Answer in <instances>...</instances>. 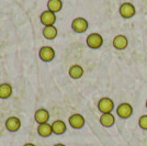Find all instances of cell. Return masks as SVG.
Returning a JSON list of instances; mask_svg holds the SVG:
<instances>
[{"label":"cell","mask_w":147,"mask_h":146,"mask_svg":"<svg viewBox=\"0 0 147 146\" xmlns=\"http://www.w3.org/2000/svg\"><path fill=\"white\" fill-rule=\"evenodd\" d=\"M87 46L92 49H98L103 45V37L99 33H91L86 39Z\"/></svg>","instance_id":"6da1fadb"},{"label":"cell","mask_w":147,"mask_h":146,"mask_svg":"<svg viewBox=\"0 0 147 146\" xmlns=\"http://www.w3.org/2000/svg\"><path fill=\"white\" fill-rule=\"evenodd\" d=\"M88 28H89V22L85 18L78 17V18L74 19L71 22V29L76 33H85L88 30Z\"/></svg>","instance_id":"7a4b0ae2"},{"label":"cell","mask_w":147,"mask_h":146,"mask_svg":"<svg viewBox=\"0 0 147 146\" xmlns=\"http://www.w3.org/2000/svg\"><path fill=\"white\" fill-rule=\"evenodd\" d=\"M119 12L123 19H131L136 14V9L131 2H124L120 6Z\"/></svg>","instance_id":"3957f363"},{"label":"cell","mask_w":147,"mask_h":146,"mask_svg":"<svg viewBox=\"0 0 147 146\" xmlns=\"http://www.w3.org/2000/svg\"><path fill=\"white\" fill-rule=\"evenodd\" d=\"M98 109L101 113H111L114 109V102L108 97L101 98L98 102Z\"/></svg>","instance_id":"277c9868"},{"label":"cell","mask_w":147,"mask_h":146,"mask_svg":"<svg viewBox=\"0 0 147 146\" xmlns=\"http://www.w3.org/2000/svg\"><path fill=\"white\" fill-rule=\"evenodd\" d=\"M40 58L45 63H49L55 58V49L52 46H42L38 52Z\"/></svg>","instance_id":"5b68a950"},{"label":"cell","mask_w":147,"mask_h":146,"mask_svg":"<svg viewBox=\"0 0 147 146\" xmlns=\"http://www.w3.org/2000/svg\"><path fill=\"white\" fill-rule=\"evenodd\" d=\"M68 123H69V125L73 128L79 130V128H84V125L86 123V120H85V118L81 116L80 113H74V114H71L68 118Z\"/></svg>","instance_id":"8992f818"},{"label":"cell","mask_w":147,"mask_h":146,"mask_svg":"<svg viewBox=\"0 0 147 146\" xmlns=\"http://www.w3.org/2000/svg\"><path fill=\"white\" fill-rule=\"evenodd\" d=\"M117 114L121 119H129L133 114V107L127 102H123L117 108Z\"/></svg>","instance_id":"52a82bcc"},{"label":"cell","mask_w":147,"mask_h":146,"mask_svg":"<svg viewBox=\"0 0 147 146\" xmlns=\"http://www.w3.org/2000/svg\"><path fill=\"white\" fill-rule=\"evenodd\" d=\"M40 21L44 26H49V25H54L56 22V13L52 12L49 10H45L41 13L40 16Z\"/></svg>","instance_id":"ba28073f"},{"label":"cell","mask_w":147,"mask_h":146,"mask_svg":"<svg viewBox=\"0 0 147 146\" xmlns=\"http://www.w3.org/2000/svg\"><path fill=\"white\" fill-rule=\"evenodd\" d=\"M112 45L115 49H119V51H123L125 49L127 46H129V39L123 35V34H119V35H115L113 41H112Z\"/></svg>","instance_id":"9c48e42d"},{"label":"cell","mask_w":147,"mask_h":146,"mask_svg":"<svg viewBox=\"0 0 147 146\" xmlns=\"http://www.w3.org/2000/svg\"><path fill=\"white\" fill-rule=\"evenodd\" d=\"M21 128V120L18 116H10L6 120V128L9 132H17Z\"/></svg>","instance_id":"30bf717a"},{"label":"cell","mask_w":147,"mask_h":146,"mask_svg":"<svg viewBox=\"0 0 147 146\" xmlns=\"http://www.w3.org/2000/svg\"><path fill=\"white\" fill-rule=\"evenodd\" d=\"M34 119L36 121L37 124H43V123H47L49 120V112L46 109H37L34 113Z\"/></svg>","instance_id":"8fae6325"},{"label":"cell","mask_w":147,"mask_h":146,"mask_svg":"<svg viewBox=\"0 0 147 146\" xmlns=\"http://www.w3.org/2000/svg\"><path fill=\"white\" fill-rule=\"evenodd\" d=\"M84 73H85V72H84L82 66H80L78 64L71 65V66L69 67V69H68V75H69V77L73 78V79H79V78H81Z\"/></svg>","instance_id":"7c38bea8"},{"label":"cell","mask_w":147,"mask_h":146,"mask_svg":"<svg viewBox=\"0 0 147 146\" xmlns=\"http://www.w3.org/2000/svg\"><path fill=\"white\" fill-rule=\"evenodd\" d=\"M99 121H100V124L104 128H111L115 123V118L112 113H102Z\"/></svg>","instance_id":"4fadbf2b"},{"label":"cell","mask_w":147,"mask_h":146,"mask_svg":"<svg viewBox=\"0 0 147 146\" xmlns=\"http://www.w3.org/2000/svg\"><path fill=\"white\" fill-rule=\"evenodd\" d=\"M37 133L42 137H49L53 134V128H52V124L47 123H43V124H38L37 128Z\"/></svg>","instance_id":"5bb4252c"},{"label":"cell","mask_w":147,"mask_h":146,"mask_svg":"<svg viewBox=\"0 0 147 146\" xmlns=\"http://www.w3.org/2000/svg\"><path fill=\"white\" fill-rule=\"evenodd\" d=\"M52 128H53V133L56 135H61L66 132L67 126L65 124V122L61 120H56L52 123Z\"/></svg>","instance_id":"9a60e30c"},{"label":"cell","mask_w":147,"mask_h":146,"mask_svg":"<svg viewBox=\"0 0 147 146\" xmlns=\"http://www.w3.org/2000/svg\"><path fill=\"white\" fill-rule=\"evenodd\" d=\"M12 86L8 82H3L0 85V99H8L12 96Z\"/></svg>","instance_id":"2e32d148"},{"label":"cell","mask_w":147,"mask_h":146,"mask_svg":"<svg viewBox=\"0 0 147 146\" xmlns=\"http://www.w3.org/2000/svg\"><path fill=\"white\" fill-rule=\"evenodd\" d=\"M42 33L46 40H54L58 34V31L55 25H49V26H44Z\"/></svg>","instance_id":"e0dca14e"},{"label":"cell","mask_w":147,"mask_h":146,"mask_svg":"<svg viewBox=\"0 0 147 146\" xmlns=\"http://www.w3.org/2000/svg\"><path fill=\"white\" fill-rule=\"evenodd\" d=\"M63 9V1L61 0H49L47 1V10L54 13L59 12Z\"/></svg>","instance_id":"ac0fdd59"},{"label":"cell","mask_w":147,"mask_h":146,"mask_svg":"<svg viewBox=\"0 0 147 146\" xmlns=\"http://www.w3.org/2000/svg\"><path fill=\"white\" fill-rule=\"evenodd\" d=\"M138 126L142 130H147V114L140 116V119H138Z\"/></svg>","instance_id":"d6986e66"},{"label":"cell","mask_w":147,"mask_h":146,"mask_svg":"<svg viewBox=\"0 0 147 146\" xmlns=\"http://www.w3.org/2000/svg\"><path fill=\"white\" fill-rule=\"evenodd\" d=\"M23 146H35L33 143H26V144H24Z\"/></svg>","instance_id":"ffe728a7"},{"label":"cell","mask_w":147,"mask_h":146,"mask_svg":"<svg viewBox=\"0 0 147 146\" xmlns=\"http://www.w3.org/2000/svg\"><path fill=\"white\" fill-rule=\"evenodd\" d=\"M54 146H66L65 144H61V143H57V144H55Z\"/></svg>","instance_id":"44dd1931"},{"label":"cell","mask_w":147,"mask_h":146,"mask_svg":"<svg viewBox=\"0 0 147 146\" xmlns=\"http://www.w3.org/2000/svg\"><path fill=\"white\" fill-rule=\"evenodd\" d=\"M146 108H147V100H146Z\"/></svg>","instance_id":"7402d4cb"}]
</instances>
